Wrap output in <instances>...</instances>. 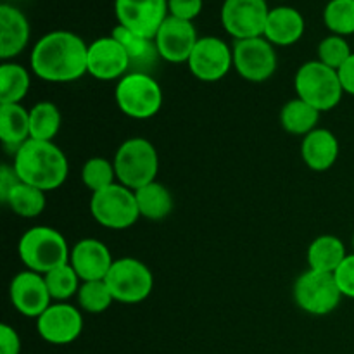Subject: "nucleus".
I'll return each mask as SVG.
<instances>
[{
    "label": "nucleus",
    "instance_id": "35",
    "mask_svg": "<svg viewBox=\"0 0 354 354\" xmlns=\"http://www.w3.org/2000/svg\"><path fill=\"white\" fill-rule=\"evenodd\" d=\"M334 277L342 297L354 299V252L353 254L346 256V259L341 263V266L335 270Z\"/></svg>",
    "mask_w": 354,
    "mask_h": 354
},
{
    "label": "nucleus",
    "instance_id": "27",
    "mask_svg": "<svg viewBox=\"0 0 354 354\" xmlns=\"http://www.w3.org/2000/svg\"><path fill=\"white\" fill-rule=\"evenodd\" d=\"M3 204L17 216L37 218L44 213L47 199H45L44 190L37 189L33 185H28V183L19 180L16 187L9 192V196L3 199Z\"/></svg>",
    "mask_w": 354,
    "mask_h": 354
},
{
    "label": "nucleus",
    "instance_id": "2",
    "mask_svg": "<svg viewBox=\"0 0 354 354\" xmlns=\"http://www.w3.org/2000/svg\"><path fill=\"white\" fill-rule=\"evenodd\" d=\"M12 168L21 182L48 192L66 182L69 162L54 142L30 138L14 152Z\"/></svg>",
    "mask_w": 354,
    "mask_h": 354
},
{
    "label": "nucleus",
    "instance_id": "34",
    "mask_svg": "<svg viewBox=\"0 0 354 354\" xmlns=\"http://www.w3.org/2000/svg\"><path fill=\"white\" fill-rule=\"evenodd\" d=\"M317 54H318V61H320L322 64L339 71V69L344 66V62L351 57L353 50L351 47H349L346 37L328 35V37H325L324 40L318 44Z\"/></svg>",
    "mask_w": 354,
    "mask_h": 354
},
{
    "label": "nucleus",
    "instance_id": "29",
    "mask_svg": "<svg viewBox=\"0 0 354 354\" xmlns=\"http://www.w3.org/2000/svg\"><path fill=\"white\" fill-rule=\"evenodd\" d=\"M61 123V111L54 102L41 100L30 109V137L35 140L54 142Z\"/></svg>",
    "mask_w": 354,
    "mask_h": 354
},
{
    "label": "nucleus",
    "instance_id": "5",
    "mask_svg": "<svg viewBox=\"0 0 354 354\" xmlns=\"http://www.w3.org/2000/svg\"><path fill=\"white\" fill-rule=\"evenodd\" d=\"M297 97L320 113L332 111L339 106L344 88L335 69L322 64L320 61H308L297 69L294 78Z\"/></svg>",
    "mask_w": 354,
    "mask_h": 354
},
{
    "label": "nucleus",
    "instance_id": "26",
    "mask_svg": "<svg viewBox=\"0 0 354 354\" xmlns=\"http://www.w3.org/2000/svg\"><path fill=\"white\" fill-rule=\"evenodd\" d=\"M320 111L315 109L308 102L301 100L299 97L289 100L286 106L280 111V123L282 128L290 135H299V137H306L313 130L318 128V121H320Z\"/></svg>",
    "mask_w": 354,
    "mask_h": 354
},
{
    "label": "nucleus",
    "instance_id": "7",
    "mask_svg": "<svg viewBox=\"0 0 354 354\" xmlns=\"http://www.w3.org/2000/svg\"><path fill=\"white\" fill-rule=\"evenodd\" d=\"M90 214L97 223L111 230H127L140 218L135 192L120 182L92 194Z\"/></svg>",
    "mask_w": 354,
    "mask_h": 354
},
{
    "label": "nucleus",
    "instance_id": "33",
    "mask_svg": "<svg viewBox=\"0 0 354 354\" xmlns=\"http://www.w3.org/2000/svg\"><path fill=\"white\" fill-rule=\"evenodd\" d=\"M82 182L90 192H99L118 182L114 162L106 158H90L82 168Z\"/></svg>",
    "mask_w": 354,
    "mask_h": 354
},
{
    "label": "nucleus",
    "instance_id": "22",
    "mask_svg": "<svg viewBox=\"0 0 354 354\" xmlns=\"http://www.w3.org/2000/svg\"><path fill=\"white\" fill-rule=\"evenodd\" d=\"M30 109L21 104H0V140L14 152L30 140Z\"/></svg>",
    "mask_w": 354,
    "mask_h": 354
},
{
    "label": "nucleus",
    "instance_id": "10",
    "mask_svg": "<svg viewBox=\"0 0 354 354\" xmlns=\"http://www.w3.org/2000/svg\"><path fill=\"white\" fill-rule=\"evenodd\" d=\"M234 68L245 82L263 83L268 82L277 71L275 45L270 44L265 37L235 40L234 44Z\"/></svg>",
    "mask_w": 354,
    "mask_h": 354
},
{
    "label": "nucleus",
    "instance_id": "31",
    "mask_svg": "<svg viewBox=\"0 0 354 354\" xmlns=\"http://www.w3.org/2000/svg\"><path fill=\"white\" fill-rule=\"evenodd\" d=\"M324 23L332 35H354V0H330L324 9Z\"/></svg>",
    "mask_w": 354,
    "mask_h": 354
},
{
    "label": "nucleus",
    "instance_id": "12",
    "mask_svg": "<svg viewBox=\"0 0 354 354\" xmlns=\"http://www.w3.org/2000/svg\"><path fill=\"white\" fill-rule=\"evenodd\" d=\"M187 66L201 82H220L234 68V48L218 37H203L197 40Z\"/></svg>",
    "mask_w": 354,
    "mask_h": 354
},
{
    "label": "nucleus",
    "instance_id": "17",
    "mask_svg": "<svg viewBox=\"0 0 354 354\" xmlns=\"http://www.w3.org/2000/svg\"><path fill=\"white\" fill-rule=\"evenodd\" d=\"M9 296L12 306L28 318H38L52 304L45 277L30 270H24L14 277L9 287Z\"/></svg>",
    "mask_w": 354,
    "mask_h": 354
},
{
    "label": "nucleus",
    "instance_id": "8",
    "mask_svg": "<svg viewBox=\"0 0 354 354\" xmlns=\"http://www.w3.org/2000/svg\"><path fill=\"white\" fill-rule=\"evenodd\" d=\"M294 303L304 313L313 317H325L337 310L342 294L335 282L334 273L310 270L301 273L292 287Z\"/></svg>",
    "mask_w": 354,
    "mask_h": 354
},
{
    "label": "nucleus",
    "instance_id": "40",
    "mask_svg": "<svg viewBox=\"0 0 354 354\" xmlns=\"http://www.w3.org/2000/svg\"><path fill=\"white\" fill-rule=\"evenodd\" d=\"M353 251H354V234H353Z\"/></svg>",
    "mask_w": 354,
    "mask_h": 354
},
{
    "label": "nucleus",
    "instance_id": "37",
    "mask_svg": "<svg viewBox=\"0 0 354 354\" xmlns=\"http://www.w3.org/2000/svg\"><path fill=\"white\" fill-rule=\"evenodd\" d=\"M21 339L16 328L10 325H0V354H19Z\"/></svg>",
    "mask_w": 354,
    "mask_h": 354
},
{
    "label": "nucleus",
    "instance_id": "15",
    "mask_svg": "<svg viewBox=\"0 0 354 354\" xmlns=\"http://www.w3.org/2000/svg\"><path fill=\"white\" fill-rule=\"evenodd\" d=\"M197 40L199 37L192 21H183L173 16L166 17L154 37L159 57L171 64L189 61Z\"/></svg>",
    "mask_w": 354,
    "mask_h": 354
},
{
    "label": "nucleus",
    "instance_id": "14",
    "mask_svg": "<svg viewBox=\"0 0 354 354\" xmlns=\"http://www.w3.org/2000/svg\"><path fill=\"white\" fill-rule=\"evenodd\" d=\"M37 330L48 344H71L83 332L82 311L69 303H52L37 318Z\"/></svg>",
    "mask_w": 354,
    "mask_h": 354
},
{
    "label": "nucleus",
    "instance_id": "6",
    "mask_svg": "<svg viewBox=\"0 0 354 354\" xmlns=\"http://www.w3.org/2000/svg\"><path fill=\"white\" fill-rule=\"evenodd\" d=\"M114 97L118 109L133 120H149L162 107V88L149 73H127L118 82Z\"/></svg>",
    "mask_w": 354,
    "mask_h": 354
},
{
    "label": "nucleus",
    "instance_id": "4",
    "mask_svg": "<svg viewBox=\"0 0 354 354\" xmlns=\"http://www.w3.org/2000/svg\"><path fill=\"white\" fill-rule=\"evenodd\" d=\"M113 162L118 182L133 192L156 182L159 173L158 151L154 144L144 137L127 138L118 147Z\"/></svg>",
    "mask_w": 354,
    "mask_h": 354
},
{
    "label": "nucleus",
    "instance_id": "25",
    "mask_svg": "<svg viewBox=\"0 0 354 354\" xmlns=\"http://www.w3.org/2000/svg\"><path fill=\"white\" fill-rule=\"evenodd\" d=\"M135 199H137L140 218L151 221H161L168 218L171 214L173 206H175L169 189L159 183L158 180L135 190Z\"/></svg>",
    "mask_w": 354,
    "mask_h": 354
},
{
    "label": "nucleus",
    "instance_id": "19",
    "mask_svg": "<svg viewBox=\"0 0 354 354\" xmlns=\"http://www.w3.org/2000/svg\"><path fill=\"white\" fill-rule=\"evenodd\" d=\"M30 21L17 7L0 6V57L3 62L17 57L30 41Z\"/></svg>",
    "mask_w": 354,
    "mask_h": 354
},
{
    "label": "nucleus",
    "instance_id": "16",
    "mask_svg": "<svg viewBox=\"0 0 354 354\" xmlns=\"http://www.w3.org/2000/svg\"><path fill=\"white\" fill-rule=\"evenodd\" d=\"M131 68L130 59L123 45L109 35L100 37L88 45V57H86V69L88 75L100 82H120Z\"/></svg>",
    "mask_w": 354,
    "mask_h": 354
},
{
    "label": "nucleus",
    "instance_id": "21",
    "mask_svg": "<svg viewBox=\"0 0 354 354\" xmlns=\"http://www.w3.org/2000/svg\"><path fill=\"white\" fill-rule=\"evenodd\" d=\"M301 158L304 165L313 171H327L339 158V140L327 128H317L301 144Z\"/></svg>",
    "mask_w": 354,
    "mask_h": 354
},
{
    "label": "nucleus",
    "instance_id": "3",
    "mask_svg": "<svg viewBox=\"0 0 354 354\" xmlns=\"http://www.w3.org/2000/svg\"><path fill=\"white\" fill-rule=\"evenodd\" d=\"M17 252L26 270L40 275L69 263L71 254L64 235L50 227H33L24 232Z\"/></svg>",
    "mask_w": 354,
    "mask_h": 354
},
{
    "label": "nucleus",
    "instance_id": "11",
    "mask_svg": "<svg viewBox=\"0 0 354 354\" xmlns=\"http://www.w3.org/2000/svg\"><path fill=\"white\" fill-rule=\"evenodd\" d=\"M270 7L266 0H225L221 6V24L235 40L263 37Z\"/></svg>",
    "mask_w": 354,
    "mask_h": 354
},
{
    "label": "nucleus",
    "instance_id": "9",
    "mask_svg": "<svg viewBox=\"0 0 354 354\" xmlns=\"http://www.w3.org/2000/svg\"><path fill=\"white\" fill-rule=\"evenodd\" d=\"M104 282L116 303H144L154 289V275L144 261L137 258L114 259Z\"/></svg>",
    "mask_w": 354,
    "mask_h": 354
},
{
    "label": "nucleus",
    "instance_id": "38",
    "mask_svg": "<svg viewBox=\"0 0 354 354\" xmlns=\"http://www.w3.org/2000/svg\"><path fill=\"white\" fill-rule=\"evenodd\" d=\"M17 182H19V178H17L12 166L2 165V168H0V201H2V203L3 199L9 196L10 190L16 187Z\"/></svg>",
    "mask_w": 354,
    "mask_h": 354
},
{
    "label": "nucleus",
    "instance_id": "24",
    "mask_svg": "<svg viewBox=\"0 0 354 354\" xmlns=\"http://www.w3.org/2000/svg\"><path fill=\"white\" fill-rule=\"evenodd\" d=\"M348 252H346L344 242L335 235H320L315 239L308 248V265L310 270L324 273H335L341 266Z\"/></svg>",
    "mask_w": 354,
    "mask_h": 354
},
{
    "label": "nucleus",
    "instance_id": "39",
    "mask_svg": "<svg viewBox=\"0 0 354 354\" xmlns=\"http://www.w3.org/2000/svg\"><path fill=\"white\" fill-rule=\"evenodd\" d=\"M337 73H339V78H341L344 93H349V95L354 97V52Z\"/></svg>",
    "mask_w": 354,
    "mask_h": 354
},
{
    "label": "nucleus",
    "instance_id": "13",
    "mask_svg": "<svg viewBox=\"0 0 354 354\" xmlns=\"http://www.w3.org/2000/svg\"><path fill=\"white\" fill-rule=\"evenodd\" d=\"M118 24L142 37L154 38L168 12V0H114Z\"/></svg>",
    "mask_w": 354,
    "mask_h": 354
},
{
    "label": "nucleus",
    "instance_id": "30",
    "mask_svg": "<svg viewBox=\"0 0 354 354\" xmlns=\"http://www.w3.org/2000/svg\"><path fill=\"white\" fill-rule=\"evenodd\" d=\"M44 277L52 301H55V303L69 301L73 296L78 294L80 286H82V280H80V277L76 275V272L69 263L57 266L52 272L45 273Z\"/></svg>",
    "mask_w": 354,
    "mask_h": 354
},
{
    "label": "nucleus",
    "instance_id": "23",
    "mask_svg": "<svg viewBox=\"0 0 354 354\" xmlns=\"http://www.w3.org/2000/svg\"><path fill=\"white\" fill-rule=\"evenodd\" d=\"M111 35L123 45L128 59H130L131 68H137L135 71L147 73L145 69L156 64L158 59H161L158 54V48H156L154 38L142 37V35L133 33V31L127 30L124 26H120V24L114 28Z\"/></svg>",
    "mask_w": 354,
    "mask_h": 354
},
{
    "label": "nucleus",
    "instance_id": "18",
    "mask_svg": "<svg viewBox=\"0 0 354 354\" xmlns=\"http://www.w3.org/2000/svg\"><path fill=\"white\" fill-rule=\"evenodd\" d=\"M114 259L109 248L97 239H83L71 248L69 265L82 282L106 280Z\"/></svg>",
    "mask_w": 354,
    "mask_h": 354
},
{
    "label": "nucleus",
    "instance_id": "28",
    "mask_svg": "<svg viewBox=\"0 0 354 354\" xmlns=\"http://www.w3.org/2000/svg\"><path fill=\"white\" fill-rule=\"evenodd\" d=\"M31 86L30 73L16 62L0 66V104H21Z\"/></svg>",
    "mask_w": 354,
    "mask_h": 354
},
{
    "label": "nucleus",
    "instance_id": "32",
    "mask_svg": "<svg viewBox=\"0 0 354 354\" xmlns=\"http://www.w3.org/2000/svg\"><path fill=\"white\" fill-rule=\"evenodd\" d=\"M80 308L86 313L99 315L109 310L111 304L114 303V297L111 294L109 287L104 280H95V282H82L78 294H76Z\"/></svg>",
    "mask_w": 354,
    "mask_h": 354
},
{
    "label": "nucleus",
    "instance_id": "20",
    "mask_svg": "<svg viewBox=\"0 0 354 354\" xmlns=\"http://www.w3.org/2000/svg\"><path fill=\"white\" fill-rule=\"evenodd\" d=\"M306 23L303 14L289 6H279L270 9L263 37L275 47H289L303 38Z\"/></svg>",
    "mask_w": 354,
    "mask_h": 354
},
{
    "label": "nucleus",
    "instance_id": "36",
    "mask_svg": "<svg viewBox=\"0 0 354 354\" xmlns=\"http://www.w3.org/2000/svg\"><path fill=\"white\" fill-rule=\"evenodd\" d=\"M203 10V0H168L169 16L183 21H194Z\"/></svg>",
    "mask_w": 354,
    "mask_h": 354
},
{
    "label": "nucleus",
    "instance_id": "1",
    "mask_svg": "<svg viewBox=\"0 0 354 354\" xmlns=\"http://www.w3.org/2000/svg\"><path fill=\"white\" fill-rule=\"evenodd\" d=\"M88 45L73 31L57 30L44 35L31 48V71L48 83L76 82L86 69Z\"/></svg>",
    "mask_w": 354,
    "mask_h": 354
}]
</instances>
